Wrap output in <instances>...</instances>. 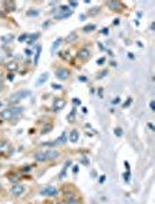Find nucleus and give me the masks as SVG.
I'll return each mask as SVG.
<instances>
[{"label": "nucleus", "instance_id": "1", "mask_svg": "<svg viewBox=\"0 0 155 204\" xmlns=\"http://www.w3.org/2000/svg\"><path fill=\"white\" fill-rule=\"evenodd\" d=\"M24 110H25L24 107H18V106H15V107L6 108V110H4V111L0 112V117L3 118L4 120H10V119H12V118H14L15 115L20 114Z\"/></svg>", "mask_w": 155, "mask_h": 204}, {"label": "nucleus", "instance_id": "2", "mask_svg": "<svg viewBox=\"0 0 155 204\" xmlns=\"http://www.w3.org/2000/svg\"><path fill=\"white\" fill-rule=\"evenodd\" d=\"M57 189L56 187H54V185H47V187L42 188V189L40 190V195L41 196H47V197H54L57 195Z\"/></svg>", "mask_w": 155, "mask_h": 204}, {"label": "nucleus", "instance_id": "3", "mask_svg": "<svg viewBox=\"0 0 155 204\" xmlns=\"http://www.w3.org/2000/svg\"><path fill=\"white\" fill-rule=\"evenodd\" d=\"M29 96V91L28 90H25V91H18L15 93H13L12 96L10 97V103H18L19 100L26 98V97Z\"/></svg>", "mask_w": 155, "mask_h": 204}, {"label": "nucleus", "instance_id": "4", "mask_svg": "<svg viewBox=\"0 0 155 204\" xmlns=\"http://www.w3.org/2000/svg\"><path fill=\"white\" fill-rule=\"evenodd\" d=\"M70 15H72V11L68 6H62V7H60L58 13H56L55 17H56V19H67Z\"/></svg>", "mask_w": 155, "mask_h": 204}, {"label": "nucleus", "instance_id": "5", "mask_svg": "<svg viewBox=\"0 0 155 204\" xmlns=\"http://www.w3.org/2000/svg\"><path fill=\"white\" fill-rule=\"evenodd\" d=\"M55 76L61 81H65V79H68L69 76H70V71L65 68H60L55 71Z\"/></svg>", "mask_w": 155, "mask_h": 204}, {"label": "nucleus", "instance_id": "6", "mask_svg": "<svg viewBox=\"0 0 155 204\" xmlns=\"http://www.w3.org/2000/svg\"><path fill=\"white\" fill-rule=\"evenodd\" d=\"M24 192H25V187L22 184H19V183L14 184L12 188H11V194H12L14 197L22 196V194H24Z\"/></svg>", "mask_w": 155, "mask_h": 204}, {"label": "nucleus", "instance_id": "7", "mask_svg": "<svg viewBox=\"0 0 155 204\" xmlns=\"http://www.w3.org/2000/svg\"><path fill=\"white\" fill-rule=\"evenodd\" d=\"M46 157H47V161H53V160H57L60 157V153L55 149H48L46 150Z\"/></svg>", "mask_w": 155, "mask_h": 204}, {"label": "nucleus", "instance_id": "8", "mask_svg": "<svg viewBox=\"0 0 155 204\" xmlns=\"http://www.w3.org/2000/svg\"><path fill=\"white\" fill-rule=\"evenodd\" d=\"M65 100L64 99H62V98H57V99H55V101L53 103V110L54 111H60V110H62V108L65 106Z\"/></svg>", "mask_w": 155, "mask_h": 204}, {"label": "nucleus", "instance_id": "9", "mask_svg": "<svg viewBox=\"0 0 155 204\" xmlns=\"http://www.w3.org/2000/svg\"><path fill=\"white\" fill-rule=\"evenodd\" d=\"M90 56H91V54H90V52L86 48H82V49L78 50V53H77V59H79L80 61H85V60H87Z\"/></svg>", "mask_w": 155, "mask_h": 204}, {"label": "nucleus", "instance_id": "10", "mask_svg": "<svg viewBox=\"0 0 155 204\" xmlns=\"http://www.w3.org/2000/svg\"><path fill=\"white\" fill-rule=\"evenodd\" d=\"M78 139H79V133H78V131L77 129H72V131L70 132V135H69V140L72 143H76L78 141Z\"/></svg>", "mask_w": 155, "mask_h": 204}, {"label": "nucleus", "instance_id": "11", "mask_svg": "<svg viewBox=\"0 0 155 204\" xmlns=\"http://www.w3.org/2000/svg\"><path fill=\"white\" fill-rule=\"evenodd\" d=\"M34 159L38 162H46L47 161V157H46V153L45 152H38L34 154Z\"/></svg>", "mask_w": 155, "mask_h": 204}, {"label": "nucleus", "instance_id": "12", "mask_svg": "<svg viewBox=\"0 0 155 204\" xmlns=\"http://www.w3.org/2000/svg\"><path fill=\"white\" fill-rule=\"evenodd\" d=\"M48 77H49V75H48V72H43L42 75H41L40 77L38 78V82H36V85H38V86H40V85H42L43 83H46V81L48 79Z\"/></svg>", "mask_w": 155, "mask_h": 204}, {"label": "nucleus", "instance_id": "13", "mask_svg": "<svg viewBox=\"0 0 155 204\" xmlns=\"http://www.w3.org/2000/svg\"><path fill=\"white\" fill-rule=\"evenodd\" d=\"M62 38H58V39H56V40H55V42L53 43V46H51V48H50V52L51 53H54V52H56V49L57 48L60 47V46L62 45Z\"/></svg>", "mask_w": 155, "mask_h": 204}, {"label": "nucleus", "instance_id": "14", "mask_svg": "<svg viewBox=\"0 0 155 204\" xmlns=\"http://www.w3.org/2000/svg\"><path fill=\"white\" fill-rule=\"evenodd\" d=\"M18 68H19V65H18L17 62H10V63L6 64V69L8 71H17Z\"/></svg>", "mask_w": 155, "mask_h": 204}, {"label": "nucleus", "instance_id": "15", "mask_svg": "<svg viewBox=\"0 0 155 204\" xmlns=\"http://www.w3.org/2000/svg\"><path fill=\"white\" fill-rule=\"evenodd\" d=\"M107 6H108V7H110L112 11H118V10H119L120 4L118 3V1H108V3H107Z\"/></svg>", "mask_w": 155, "mask_h": 204}, {"label": "nucleus", "instance_id": "16", "mask_svg": "<svg viewBox=\"0 0 155 204\" xmlns=\"http://www.w3.org/2000/svg\"><path fill=\"white\" fill-rule=\"evenodd\" d=\"M71 164V161H68L65 164H64V167H63V169L61 170V173H60V178H63V177H65V175H67V170H68V167Z\"/></svg>", "mask_w": 155, "mask_h": 204}, {"label": "nucleus", "instance_id": "17", "mask_svg": "<svg viewBox=\"0 0 155 204\" xmlns=\"http://www.w3.org/2000/svg\"><path fill=\"white\" fill-rule=\"evenodd\" d=\"M41 50H42V48H41V46H39L38 47V52H36L35 54V59H34V64H38L39 63V59H40V55H41Z\"/></svg>", "mask_w": 155, "mask_h": 204}, {"label": "nucleus", "instance_id": "18", "mask_svg": "<svg viewBox=\"0 0 155 204\" xmlns=\"http://www.w3.org/2000/svg\"><path fill=\"white\" fill-rule=\"evenodd\" d=\"M76 39H77L76 34L75 33H71V34H69V35H68V38L65 39V41H67V42H72V41H75Z\"/></svg>", "mask_w": 155, "mask_h": 204}, {"label": "nucleus", "instance_id": "19", "mask_svg": "<svg viewBox=\"0 0 155 204\" xmlns=\"http://www.w3.org/2000/svg\"><path fill=\"white\" fill-rule=\"evenodd\" d=\"M65 142V133H62V135L60 136L58 139H57V141H56V143H64Z\"/></svg>", "mask_w": 155, "mask_h": 204}, {"label": "nucleus", "instance_id": "20", "mask_svg": "<svg viewBox=\"0 0 155 204\" xmlns=\"http://www.w3.org/2000/svg\"><path fill=\"white\" fill-rule=\"evenodd\" d=\"M27 15H28V17H32V15H33V17H38V15H39V12H38V11L31 10V11H28V12H27Z\"/></svg>", "mask_w": 155, "mask_h": 204}, {"label": "nucleus", "instance_id": "21", "mask_svg": "<svg viewBox=\"0 0 155 204\" xmlns=\"http://www.w3.org/2000/svg\"><path fill=\"white\" fill-rule=\"evenodd\" d=\"M65 202H67V204H80L79 201H78V199H76V198L68 199V201H65Z\"/></svg>", "mask_w": 155, "mask_h": 204}, {"label": "nucleus", "instance_id": "22", "mask_svg": "<svg viewBox=\"0 0 155 204\" xmlns=\"http://www.w3.org/2000/svg\"><path fill=\"white\" fill-rule=\"evenodd\" d=\"M94 28H96L94 25H87V26L84 27V32H91V31H93Z\"/></svg>", "mask_w": 155, "mask_h": 204}, {"label": "nucleus", "instance_id": "23", "mask_svg": "<svg viewBox=\"0 0 155 204\" xmlns=\"http://www.w3.org/2000/svg\"><path fill=\"white\" fill-rule=\"evenodd\" d=\"M129 176H131V174H129V171H126V173L124 174V180L126 183L129 182Z\"/></svg>", "mask_w": 155, "mask_h": 204}, {"label": "nucleus", "instance_id": "24", "mask_svg": "<svg viewBox=\"0 0 155 204\" xmlns=\"http://www.w3.org/2000/svg\"><path fill=\"white\" fill-rule=\"evenodd\" d=\"M114 134L117 136H121L122 135V129L121 128H115L114 129Z\"/></svg>", "mask_w": 155, "mask_h": 204}, {"label": "nucleus", "instance_id": "25", "mask_svg": "<svg viewBox=\"0 0 155 204\" xmlns=\"http://www.w3.org/2000/svg\"><path fill=\"white\" fill-rule=\"evenodd\" d=\"M13 39H14V36H13V35H7V38H3V41H6V42H10V41H12Z\"/></svg>", "mask_w": 155, "mask_h": 204}, {"label": "nucleus", "instance_id": "26", "mask_svg": "<svg viewBox=\"0 0 155 204\" xmlns=\"http://www.w3.org/2000/svg\"><path fill=\"white\" fill-rule=\"evenodd\" d=\"M27 39H28V36H27V35H21L19 38V41H20V42H24V41H26Z\"/></svg>", "mask_w": 155, "mask_h": 204}, {"label": "nucleus", "instance_id": "27", "mask_svg": "<svg viewBox=\"0 0 155 204\" xmlns=\"http://www.w3.org/2000/svg\"><path fill=\"white\" fill-rule=\"evenodd\" d=\"M119 103H120V98H119V97H118V98H114V99H113V101H112L113 105H117V104H119Z\"/></svg>", "mask_w": 155, "mask_h": 204}, {"label": "nucleus", "instance_id": "28", "mask_svg": "<svg viewBox=\"0 0 155 204\" xmlns=\"http://www.w3.org/2000/svg\"><path fill=\"white\" fill-rule=\"evenodd\" d=\"M99 11V7H93V10L91 11V12H90V14H96L97 12H98Z\"/></svg>", "mask_w": 155, "mask_h": 204}, {"label": "nucleus", "instance_id": "29", "mask_svg": "<svg viewBox=\"0 0 155 204\" xmlns=\"http://www.w3.org/2000/svg\"><path fill=\"white\" fill-rule=\"evenodd\" d=\"M124 163H125V168H126V170H127V171H129V169H131V168H129V163H128L127 161H125Z\"/></svg>", "mask_w": 155, "mask_h": 204}, {"label": "nucleus", "instance_id": "30", "mask_svg": "<svg viewBox=\"0 0 155 204\" xmlns=\"http://www.w3.org/2000/svg\"><path fill=\"white\" fill-rule=\"evenodd\" d=\"M72 101H73V104H76V105H79V104H80V100H79V99H77V98H75Z\"/></svg>", "mask_w": 155, "mask_h": 204}, {"label": "nucleus", "instance_id": "31", "mask_svg": "<svg viewBox=\"0 0 155 204\" xmlns=\"http://www.w3.org/2000/svg\"><path fill=\"white\" fill-rule=\"evenodd\" d=\"M77 5H78L77 1H70V6H72V7H76Z\"/></svg>", "mask_w": 155, "mask_h": 204}, {"label": "nucleus", "instance_id": "32", "mask_svg": "<svg viewBox=\"0 0 155 204\" xmlns=\"http://www.w3.org/2000/svg\"><path fill=\"white\" fill-rule=\"evenodd\" d=\"M149 106H150V110H152V111H154V110H155V108H154V100H152V101H150Z\"/></svg>", "mask_w": 155, "mask_h": 204}, {"label": "nucleus", "instance_id": "33", "mask_svg": "<svg viewBox=\"0 0 155 204\" xmlns=\"http://www.w3.org/2000/svg\"><path fill=\"white\" fill-rule=\"evenodd\" d=\"M105 178H106V176H105V175H101L100 180H99V183H103L104 181H105Z\"/></svg>", "mask_w": 155, "mask_h": 204}, {"label": "nucleus", "instance_id": "34", "mask_svg": "<svg viewBox=\"0 0 155 204\" xmlns=\"http://www.w3.org/2000/svg\"><path fill=\"white\" fill-rule=\"evenodd\" d=\"M104 61H105V59H104V57H101L100 60H98V61H97V63H98V64H101V63H104Z\"/></svg>", "mask_w": 155, "mask_h": 204}, {"label": "nucleus", "instance_id": "35", "mask_svg": "<svg viewBox=\"0 0 155 204\" xmlns=\"http://www.w3.org/2000/svg\"><path fill=\"white\" fill-rule=\"evenodd\" d=\"M78 171V166H75L73 167V173H77Z\"/></svg>", "mask_w": 155, "mask_h": 204}, {"label": "nucleus", "instance_id": "36", "mask_svg": "<svg viewBox=\"0 0 155 204\" xmlns=\"http://www.w3.org/2000/svg\"><path fill=\"white\" fill-rule=\"evenodd\" d=\"M56 204H67V202L65 201H60V202H57Z\"/></svg>", "mask_w": 155, "mask_h": 204}, {"label": "nucleus", "instance_id": "37", "mask_svg": "<svg viewBox=\"0 0 155 204\" xmlns=\"http://www.w3.org/2000/svg\"><path fill=\"white\" fill-rule=\"evenodd\" d=\"M13 77H14V76H13V75H10V76H8V79H10V81H12V79H13Z\"/></svg>", "mask_w": 155, "mask_h": 204}, {"label": "nucleus", "instance_id": "38", "mask_svg": "<svg viewBox=\"0 0 155 204\" xmlns=\"http://www.w3.org/2000/svg\"><path fill=\"white\" fill-rule=\"evenodd\" d=\"M0 105H1V103H0Z\"/></svg>", "mask_w": 155, "mask_h": 204}]
</instances>
